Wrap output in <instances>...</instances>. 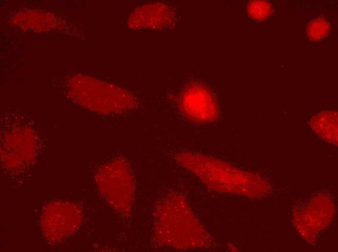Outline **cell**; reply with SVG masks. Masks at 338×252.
Wrapping results in <instances>:
<instances>
[{
    "instance_id": "6da1fadb",
    "label": "cell",
    "mask_w": 338,
    "mask_h": 252,
    "mask_svg": "<svg viewBox=\"0 0 338 252\" xmlns=\"http://www.w3.org/2000/svg\"><path fill=\"white\" fill-rule=\"evenodd\" d=\"M179 103L183 115L193 122L210 123L218 118L219 108L214 96L202 83L194 82L187 85L182 91Z\"/></svg>"
},
{
    "instance_id": "7a4b0ae2",
    "label": "cell",
    "mask_w": 338,
    "mask_h": 252,
    "mask_svg": "<svg viewBox=\"0 0 338 252\" xmlns=\"http://www.w3.org/2000/svg\"><path fill=\"white\" fill-rule=\"evenodd\" d=\"M105 178L104 189L108 199L118 213L127 215L131 210L135 186L131 171L123 160L110 164Z\"/></svg>"
},
{
    "instance_id": "3957f363",
    "label": "cell",
    "mask_w": 338,
    "mask_h": 252,
    "mask_svg": "<svg viewBox=\"0 0 338 252\" xmlns=\"http://www.w3.org/2000/svg\"><path fill=\"white\" fill-rule=\"evenodd\" d=\"M331 26L328 21L322 17H319L310 21L306 27V33L311 41H320L327 36Z\"/></svg>"
},
{
    "instance_id": "277c9868",
    "label": "cell",
    "mask_w": 338,
    "mask_h": 252,
    "mask_svg": "<svg viewBox=\"0 0 338 252\" xmlns=\"http://www.w3.org/2000/svg\"><path fill=\"white\" fill-rule=\"evenodd\" d=\"M247 10L249 16L258 21L266 19L272 13L271 4L266 0H251L247 5Z\"/></svg>"
}]
</instances>
